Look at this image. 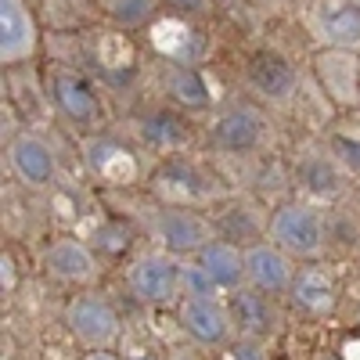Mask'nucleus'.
Listing matches in <instances>:
<instances>
[{"label":"nucleus","mask_w":360,"mask_h":360,"mask_svg":"<svg viewBox=\"0 0 360 360\" xmlns=\"http://www.w3.org/2000/svg\"><path fill=\"white\" fill-rule=\"evenodd\" d=\"M69 328L83 346L105 349L119 335V317L101 295H79L69 303Z\"/></svg>","instance_id":"6"},{"label":"nucleus","mask_w":360,"mask_h":360,"mask_svg":"<svg viewBox=\"0 0 360 360\" xmlns=\"http://www.w3.org/2000/svg\"><path fill=\"white\" fill-rule=\"evenodd\" d=\"M51 98L65 119H72L76 127H98L101 123V101L98 90L83 72L76 69H58L51 76Z\"/></svg>","instance_id":"4"},{"label":"nucleus","mask_w":360,"mask_h":360,"mask_svg":"<svg viewBox=\"0 0 360 360\" xmlns=\"http://www.w3.org/2000/svg\"><path fill=\"white\" fill-rule=\"evenodd\" d=\"M310 33L321 47L360 51V0H317L310 8Z\"/></svg>","instance_id":"2"},{"label":"nucleus","mask_w":360,"mask_h":360,"mask_svg":"<svg viewBox=\"0 0 360 360\" xmlns=\"http://www.w3.org/2000/svg\"><path fill=\"white\" fill-rule=\"evenodd\" d=\"M310 188H317V191H335V173L332 169H314V180H310Z\"/></svg>","instance_id":"24"},{"label":"nucleus","mask_w":360,"mask_h":360,"mask_svg":"<svg viewBox=\"0 0 360 360\" xmlns=\"http://www.w3.org/2000/svg\"><path fill=\"white\" fill-rule=\"evenodd\" d=\"M169 4L180 11H198V8H205V0H169Z\"/></svg>","instance_id":"25"},{"label":"nucleus","mask_w":360,"mask_h":360,"mask_svg":"<svg viewBox=\"0 0 360 360\" xmlns=\"http://www.w3.org/2000/svg\"><path fill=\"white\" fill-rule=\"evenodd\" d=\"M180 317H184L188 335L198 339L202 346H220L227 339V332H231V317H227V310L217 303L213 295H191V299H184Z\"/></svg>","instance_id":"10"},{"label":"nucleus","mask_w":360,"mask_h":360,"mask_svg":"<svg viewBox=\"0 0 360 360\" xmlns=\"http://www.w3.org/2000/svg\"><path fill=\"white\" fill-rule=\"evenodd\" d=\"M86 360H115V356H108V353H90Z\"/></svg>","instance_id":"27"},{"label":"nucleus","mask_w":360,"mask_h":360,"mask_svg":"<svg viewBox=\"0 0 360 360\" xmlns=\"http://www.w3.org/2000/svg\"><path fill=\"white\" fill-rule=\"evenodd\" d=\"M317 79L324 86V94L339 101V105H353L360 101V62H356V51H332L324 47L317 58Z\"/></svg>","instance_id":"8"},{"label":"nucleus","mask_w":360,"mask_h":360,"mask_svg":"<svg viewBox=\"0 0 360 360\" xmlns=\"http://www.w3.org/2000/svg\"><path fill=\"white\" fill-rule=\"evenodd\" d=\"M213 137L224 152H234V155H245L263 141V119L252 112V108H227L217 127H213Z\"/></svg>","instance_id":"13"},{"label":"nucleus","mask_w":360,"mask_h":360,"mask_svg":"<svg viewBox=\"0 0 360 360\" xmlns=\"http://www.w3.org/2000/svg\"><path fill=\"white\" fill-rule=\"evenodd\" d=\"M155 234L169 252H202L209 245V224L184 205H173L155 220Z\"/></svg>","instance_id":"9"},{"label":"nucleus","mask_w":360,"mask_h":360,"mask_svg":"<svg viewBox=\"0 0 360 360\" xmlns=\"http://www.w3.org/2000/svg\"><path fill=\"white\" fill-rule=\"evenodd\" d=\"M198 266L220 288H231V285H238V281L245 278V256L238 252L234 245H227V242H209L198 252Z\"/></svg>","instance_id":"16"},{"label":"nucleus","mask_w":360,"mask_h":360,"mask_svg":"<svg viewBox=\"0 0 360 360\" xmlns=\"http://www.w3.org/2000/svg\"><path fill=\"white\" fill-rule=\"evenodd\" d=\"M245 278L259 288V292H281L292 285V266L285 249L278 245H252L245 252Z\"/></svg>","instance_id":"14"},{"label":"nucleus","mask_w":360,"mask_h":360,"mask_svg":"<svg viewBox=\"0 0 360 360\" xmlns=\"http://www.w3.org/2000/svg\"><path fill=\"white\" fill-rule=\"evenodd\" d=\"M166 94L180 105H188V108L209 105V86H205L202 72L191 69V65H169L166 69Z\"/></svg>","instance_id":"18"},{"label":"nucleus","mask_w":360,"mask_h":360,"mask_svg":"<svg viewBox=\"0 0 360 360\" xmlns=\"http://www.w3.org/2000/svg\"><path fill=\"white\" fill-rule=\"evenodd\" d=\"M86 166L94 173L101 184H112V188H123V184H134L137 173H141V162H137V152L127 148L123 141L115 137H98L86 144Z\"/></svg>","instance_id":"7"},{"label":"nucleus","mask_w":360,"mask_h":360,"mask_svg":"<svg viewBox=\"0 0 360 360\" xmlns=\"http://www.w3.org/2000/svg\"><path fill=\"white\" fill-rule=\"evenodd\" d=\"M335 152H339V159H346L353 169H360V144H356V141H335Z\"/></svg>","instance_id":"23"},{"label":"nucleus","mask_w":360,"mask_h":360,"mask_svg":"<svg viewBox=\"0 0 360 360\" xmlns=\"http://www.w3.org/2000/svg\"><path fill=\"white\" fill-rule=\"evenodd\" d=\"M108 11L119 25H144L155 18V0H112Z\"/></svg>","instance_id":"21"},{"label":"nucleus","mask_w":360,"mask_h":360,"mask_svg":"<svg viewBox=\"0 0 360 360\" xmlns=\"http://www.w3.org/2000/svg\"><path fill=\"white\" fill-rule=\"evenodd\" d=\"M234 314H238V324L249 328V332H266L270 328V314H266V303L259 295H238L234 299Z\"/></svg>","instance_id":"20"},{"label":"nucleus","mask_w":360,"mask_h":360,"mask_svg":"<svg viewBox=\"0 0 360 360\" xmlns=\"http://www.w3.org/2000/svg\"><path fill=\"white\" fill-rule=\"evenodd\" d=\"M130 288L144 303H169V299L184 288V270H180L169 256H141L130 266Z\"/></svg>","instance_id":"5"},{"label":"nucleus","mask_w":360,"mask_h":360,"mask_svg":"<svg viewBox=\"0 0 360 360\" xmlns=\"http://www.w3.org/2000/svg\"><path fill=\"white\" fill-rule=\"evenodd\" d=\"M11 166L29 188H47L54 180V173H58L51 144L37 134H22V137L11 141Z\"/></svg>","instance_id":"11"},{"label":"nucleus","mask_w":360,"mask_h":360,"mask_svg":"<svg viewBox=\"0 0 360 360\" xmlns=\"http://www.w3.org/2000/svg\"><path fill=\"white\" fill-rule=\"evenodd\" d=\"M141 134L148 144H155V148H176L180 141L188 137V127H184V119L173 115V112H152L141 123Z\"/></svg>","instance_id":"19"},{"label":"nucleus","mask_w":360,"mask_h":360,"mask_svg":"<svg viewBox=\"0 0 360 360\" xmlns=\"http://www.w3.org/2000/svg\"><path fill=\"white\" fill-rule=\"evenodd\" d=\"M249 86L256 90V94L270 98V101H285V98L295 94L299 76H295V69L285 62V58L263 51V54H256L249 62Z\"/></svg>","instance_id":"12"},{"label":"nucleus","mask_w":360,"mask_h":360,"mask_svg":"<svg viewBox=\"0 0 360 360\" xmlns=\"http://www.w3.org/2000/svg\"><path fill=\"white\" fill-rule=\"evenodd\" d=\"M127 360H155V353H148V349H130Z\"/></svg>","instance_id":"26"},{"label":"nucleus","mask_w":360,"mask_h":360,"mask_svg":"<svg viewBox=\"0 0 360 360\" xmlns=\"http://www.w3.org/2000/svg\"><path fill=\"white\" fill-rule=\"evenodd\" d=\"M292 299L310 314H324V310L335 307V281L328 278L324 270L307 266V270H299L295 281H292Z\"/></svg>","instance_id":"17"},{"label":"nucleus","mask_w":360,"mask_h":360,"mask_svg":"<svg viewBox=\"0 0 360 360\" xmlns=\"http://www.w3.org/2000/svg\"><path fill=\"white\" fill-rule=\"evenodd\" d=\"M40 47V29L25 0H0V62L25 65Z\"/></svg>","instance_id":"3"},{"label":"nucleus","mask_w":360,"mask_h":360,"mask_svg":"<svg viewBox=\"0 0 360 360\" xmlns=\"http://www.w3.org/2000/svg\"><path fill=\"white\" fill-rule=\"evenodd\" d=\"M47 270L62 281H86L94 278V256H90L86 245L65 238V242H54L47 249Z\"/></svg>","instance_id":"15"},{"label":"nucleus","mask_w":360,"mask_h":360,"mask_svg":"<svg viewBox=\"0 0 360 360\" xmlns=\"http://www.w3.org/2000/svg\"><path fill=\"white\" fill-rule=\"evenodd\" d=\"M227 360H263V346L256 339H242L227 349Z\"/></svg>","instance_id":"22"},{"label":"nucleus","mask_w":360,"mask_h":360,"mask_svg":"<svg viewBox=\"0 0 360 360\" xmlns=\"http://www.w3.org/2000/svg\"><path fill=\"white\" fill-rule=\"evenodd\" d=\"M270 238L288 256H317L324 245V224L310 205L288 202L270 217Z\"/></svg>","instance_id":"1"},{"label":"nucleus","mask_w":360,"mask_h":360,"mask_svg":"<svg viewBox=\"0 0 360 360\" xmlns=\"http://www.w3.org/2000/svg\"><path fill=\"white\" fill-rule=\"evenodd\" d=\"M176 360H191V356H176Z\"/></svg>","instance_id":"28"}]
</instances>
